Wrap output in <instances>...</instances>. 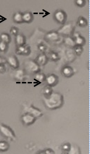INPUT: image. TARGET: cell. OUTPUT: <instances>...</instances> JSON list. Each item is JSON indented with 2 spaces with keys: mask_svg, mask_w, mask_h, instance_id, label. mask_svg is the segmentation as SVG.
<instances>
[{
  "mask_svg": "<svg viewBox=\"0 0 90 154\" xmlns=\"http://www.w3.org/2000/svg\"><path fill=\"white\" fill-rule=\"evenodd\" d=\"M43 100L46 108L50 110H56L62 106L64 97L60 93L53 92L49 96H44Z\"/></svg>",
  "mask_w": 90,
  "mask_h": 154,
  "instance_id": "obj_1",
  "label": "cell"
},
{
  "mask_svg": "<svg viewBox=\"0 0 90 154\" xmlns=\"http://www.w3.org/2000/svg\"><path fill=\"white\" fill-rule=\"evenodd\" d=\"M0 134L4 137L11 141H14L16 139L15 134L12 129L2 123H0Z\"/></svg>",
  "mask_w": 90,
  "mask_h": 154,
  "instance_id": "obj_2",
  "label": "cell"
},
{
  "mask_svg": "<svg viewBox=\"0 0 90 154\" xmlns=\"http://www.w3.org/2000/svg\"><path fill=\"white\" fill-rule=\"evenodd\" d=\"M25 67L26 70L32 73H36L40 71V65L35 61L29 60L25 63Z\"/></svg>",
  "mask_w": 90,
  "mask_h": 154,
  "instance_id": "obj_3",
  "label": "cell"
},
{
  "mask_svg": "<svg viewBox=\"0 0 90 154\" xmlns=\"http://www.w3.org/2000/svg\"><path fill=\"white\" fill-rule=\"evenodd\" d=\"M54 19L56 22L59 24H64L66 21V14L64 11L62 10H59L56 11L54 14Z\"/></svg>",
  "mask_w": 90,
  "mask_h": 154,
  "instance_id": "obj_4",
  "label": "cell"
},
{
  "mask_svg": "<svg viewBox=\"0 0 90 154\" xmlns=\"http://www.w3.org/2000/svg\"><path fill=\"white\" fill-rule=\"evenodd\" d=\"M24 110L25 113H28L33 115L35 118L40 117L43 115L42 112L41 110L38 108H36L32 105L26 106H24Z\"/></svg>",
  "mask_w": 90,
  "mask_h": 154,
  "instance_id": "obj_5",
  "label": "cell"
},
{
  "mask_svg": "<svg viewBox=\"0 0 90 154\" xmlns=\"http://www.w3.org/2000/svg\"><path fill=\"white\" fill-rule=\"evenodd\" d=\"M73 29H74V26H73V24L71 23H68V24H65L63 27L60 28L58 30L57 32L59 34H61L64 35L69 36L73 33Z\"/></svg>",
  "mask_w": 90,
  "mask_h": 154,
  "instance_id": "obj_6",
  "label": "cell"
},
{
  "mask_svg": "<svg viewBox=\"0 0 90 154\" xmlns=\"http://www.w3.org/2000/svg\"><path fill=\"white\" fill-rule=\"evenodd\" d=\"M36 120V118L28 113H25L21 116L22 123L25 125H30L33 124Z\"/></svg>",
  "mask_w": 90,
  "mask_h": 154,
  "instance_id": "obj_7",
  "label": "cell"
},
{
  "mask_svg": "<svg viewBox=\"0 0 90 154\" xmlns=\"http://www.w3.org/2000/svg\"><path fill=\"white\" fill-rule=\"evenodd\" d=\"M45 80L49 86H54L58 83V77L54 74H52L48 76L46 78Z\"/></svg>",
  "mask_w": 90,
  "mask_h": 154,
  "instance_id": "obj_8",
  "label": "cell"
},
{
  "mask_svg": "<svg viewBox=\"0 0 90 154\" xmlns=\"http://www.w3.org/2000/svg\"><path fill=\"white\" fill-rule=\"evenodd\" d=\"M59 34L57 32L52 31L47 33L46 36V38L50 42H56L59 40Z\"/></svg>",
  "mask_w": 90,
  "mask_h": 154,
  "instance_id": "obj_9",
  "label": "cell"
},
{
  "mask_svg": "<svg viewBox=\"0 0 90 154\" xmlns=\"http://www.w3.org/2000/svg\"><path fill=\"white\" fill-rule=\"evenodd\" d=\"M7 62L14 69H17L18 68L19 63L16 56H9L8 57Z\"/></svg>",
  "mask_w": 90,
  "mask_h": 154,
  "instance_id": "obj_10",
  "label": "cell"
},
{
  "mask_svg": "<svg viewBox=\"0 0 90 154\" xmlns=\"http://www.w3.org/2000/svg\"><path fill=\"white\" fill-rule=\"evenodd\" d=\"M30 49L25 45L18 46L17 48L16 53L19 55H28L30 53Z\"/></svg>",
  "mask_w": 90,
  "mask_h": 154,
  "instance_id": "obj_11",
  "label": "cell"
},
{
  "mask_svg": "<svg viewBox=\"0 0 90 154\" xmlns=\"http://www.w3.org/2000/svg\"><path fill=\"white\" fill-rule=\"evenodd\" d=\"M62 73L64 76L69 78L72 76L73 74V68L69 66H66L64 67Z\"/></svg>",
  "mask_w": 90,
  "mask_h": 154,
  "instance_id": "obj_12",
  "label": "cell"
},
{
  "mask_svg": "<svg viewBox=\"0 0 90 154\" xmlns=\"http://www.w3.org/2000/svg\"><path fill=\"white\" fill-rule=\"evenodd\" d=\"M15 42L18 46L24 45L26 42L25 37L22 34H18L16 36Z\"/></svg>",
  "mask_w": 90,
  "mask_h": 154,
  "instance_id": "obj_13",
  "label": "cell"
},
{
  "mask_svg": "<svg viewBox=\"0 0 90 154\" xmlns=\"http://www.w3.org/2000/svg\"><path fill=\"white\" fill-rule=\"evenodd\" d=\"M33 16L32 13L31 12H25L22 14V20L23 22L30 23L33 20Z\"/></svg>",
  "mask_w": 90,
  "mask_h": 154,
  "instance_id": "obj_14",
  "label": "cell"
},
{
  "mask_svg": "<svg viewBox=\"0 0 90 154\" xmlns=\"http://www.w3.org/2000/svg\"><path fill=\"white\" fill-rule=\"evenodd\" d=\"M47 62V57L45 54H41L36 58V62L40 66L44 65Z\"/></svg>",
  "mask_w": 90,
  "mask_h": 154,
  "instance_id": "obj_15",
  "label": "cell"
},
{
  "mask_svg": "<svg viewBox=\"0 0 90 154\" xmlns=\"http://www.w3.org/2000/svg\"><path fill=\"white\" fill-rule=\"evenodd\" d=\"M25 77L24 71L22 69H19L16 70L14 73V77L19 81H22Z\"/></svg>",
  "mask_w": 90,
  "mask_h": 154,
  "instance_id": "obj_16",
  "label": "cell"
},
{
  "mask_svg": "<svg viewBox=\"0 0 90 154\" xmlns=\"http://www.w3.org/2000/svg\"><path fill=\"white\" fill-rule=\"evenodd\" d=\"M75 44L78 46H82L85 44L86 40L83 37H81V36L79 35L77 37L75 38L74 39Z\"/></svg>",
  "mask_w": 90,
  "mask_h": 154,
  "instance_id": "obj_17",
  "label": "cell"
},
{
  "mask_svg": "<svg viewBox=\"0 0 90 154\" xmlns=\"http://www.w3.org/2000/svg\"><path fill=\"white\" fill-rule=\"evenodd\" d=\"M14 22L18 24L22 23V14L21 12H16L13 16Z\"/></svg>",
  "mask_w": 90,
  "mask_h": 154,
  "instance_id": "obj_18",
  "label": "cell"
},
{
  "mask_svg": "<svg viewBox=\"0 0 90 154\" xmlns=\"http://www.w3.org/2000/svg\"><path fill=\"white\" fill-rule=\"evenodd\" d=\"M64 42L66 43V45L69 46H71V47H74V46H76L75 44L74 39L69 36H68L67 37L65 38Z\"/></svg>",
  "mask_w": 90,
  "mask_h": 154,
  "instance_id": "obj_19",
  "label": "cell"
},
{
  "mask_svg": "<svg viewBox=\"0 0 90 154\" xmlns=\"http://www.w3.org/2000/svg\"><path fill=\"white\" fill-rule=\"evenodd\" d=\"M10 145L9 143L5 141H0V151H5L9 148Z\"/></svg>",
  "mask_w": 90,
  "mask_h": 154,
  "instance_id": "obj_20",
  "label": "cell"
},
{
  "mask_svg": "<svg viewBox=\"0 0 90 154\" xmlns=\"http://www.w3.org/2000/svg\"><path fill=\"white\" fill-rule=\"evenodd\" d=\"M0 38H1V41L7 43V44L11 42V37H10L9 35L8 34H5V33L2 34L1 35Z\"/></svg>",
  "mask_w": 90,
  "mask_h": 154,
  "instance_id": "obj_21",
  "label": "cell"
},
{
  "mask_svg": "<svg viewBox=\"0 0 90 154\" xmlns=\"http://www.w3.org/2000/svg\"><path fill=\"white\" fill-rule=\"evenodd\" d=\"M46 78V76H45L44 73H36L35 79L38 82H43L44 80H45Z\"/></svg>",
  "mask_w": 90,
  "mask_h": 154,
  "instance_id": "obj_22",
  "label": "cell"
},
{
  "mask_svg": "<svg viewBox=\"0 0 90 154\" xmlns=\"http://www.w3.org/2000/svg\"><path fill=\"white\" fill-rule=\"evenodd\" d=\"M77 24H78V26L80 27H85L87 25V22L86 19L81 16L78 19Z\"/></svg>",
  "mask_w": 90,
  "mask_h": 154,
  "instance_id": "obj_23",
  "label": "cell"
},
{
  "mask_svg": "<svg viewBox=\"0 0 90 154\" xmlns=\"http://www.w3.org/2000/svg\"><path fill=\"white\" fill-rule=\"evenodd\" d=\"M53 93V90L52 89L51 87L49 86H47L45 87L44 89L43 90V93L44 95V96H48L52 94Z\"/></svg>",
  "mask_w": 90,
  "mask_h": 154,
  "instance_id": "obj_24",
  "label": "cell"
},
{
  "mask_svg": "<svg viewBox=\"0 0 90 154\" xmlns=\"http://www.w3.org/2000/svg\"><path fill=\"white\" fill-rule=\"evenodd\" d=\"M7 49V44L4 42H0V51L5 52Z\"/></svg>",
  "mask_w": 90,
  "mask_h": 154,
  "instance_id": "obj_25",
  "label": "cell"
},
{
  "mask_svg": "<svg viewBox=\"0 0 90 154\" xmlns=\"http://www.w3.org/2000/svg\"><path fill=\"white\" fill-rule=\"evenodd\" d=\"M75 4L78 7H82L86 4V1L84 0H76L75 1Z\"/></svg>",
  "mask_w": 90,
  "mask_h": 154,
  "instance_id": "obj_26",
  "label": "cell"
},
{
  "mask_svg": "<svg viewBox=\"0 0 90 154\" xmlns=\"http://www.w3.org/2000/svg\"><path fill=\"white\" fill-rule=\"evenodd\" d=\"M74 51L77 55L80 56L83 52V49L82 46H77L74 49Z\"/></svg>",
  "mask_w": 90,
  "mask_h": 154,
  "instance_id": "obj_27",
  "label": "cell"
},
{
  "mask_svg": "<svg viewBox=\"0 0 90 154\" xmlns=\"http://www.w3.org/2000/svg\"><path fill=\"white\" fill-rule=\"evenodd\" d=\"M79 149L78 148H77L75 147H72L71 145V148L69 152L70 154H77L79 153Z\"/></svg>",
  "mask_w": 90,
  "mask_h": 154,
  "instance_id": "obj_28",
  "label": "cell"
},
{
  "mask_svg": "<svg viewBox=\"0 0 90 154\" xmlns=\"http://www.w3.org/2000/svg\"><path fill=\"white\" fill-rule=\"evenodd\" d=\"M70 148H71V145L69 143L64 144V145H63L62 147L63 150L65 151H67L68 152L69 151Z\"/></svg>",
  "mask_w": 90,
  "mask_h": 154,
  "instance_id": "obj_29",
  "label": "cell"
},
{
  "mask_svg": "<svg viewBox=\"0 0 90 154\" xmlns=\"http://www.w3.org/2000/svg\"><path fill=\"white\" fill-rule=\"evenodd\" d=\"M50 58L53 60H56L59 59V56L57 53L52 52L50 54Z\"/></svg>",
  "mask_w": 90,
  "mask_h": 154,
  "instance_id": "obj_30",
  "label": "cell"
},
{
  "mask_svg": "<svg viewBox=\"0 0 90 154\" xmlns=\"http://www.w3.org/2000/svg\"><path fill=\"white\" fill-rule=\"evenodd\" d=\"M19 29L15 27H13L11 30V32L14 35L16 36L18 34Z\"/></svg>",
  "mask_w": 90,
  "mask_h": 154,
  "instance_id": "obj_31",
  "label": "cell"
},
{
  "mask_svg": "<svg viewBox=\"0 0 90 154\" xmlns=\"http://www.w3.org/2000/svg\"><path fill=\"white\" fill-rule=\"evenodd\" d=\"M5 67L3 64L0 65V73H3L5 71Z\"/></svg>",
  "mask_w": 90,
  "mask_h": 154,
  "instance_id": "obj_32",
  "label": "cell"
},
{
  "mask_svg": "<svg viewBox=\"0 0 90 154\" xmlns=\"http://www.w3.org/2000/svg\"><path fill=\"white\" fill-rule=\"evenodd\" d=\"M38 49L39 50H40L41 52H44L46 49V48L44 45L41 44L39 46Z\"/></svg>",
  "mask_w": 90,
  "mask_h": 154,
  "instance_id": "obj_33",
  "label": "cell"
},
{
  "mask_svg": "<svg viewBox=\"0 0 90 154\" xmlns=\"http://www.w3.org/2000/svg\"><path fill=\"white\" fill-rule=\"evenodd\" d=\"M44 152H45V154H54V153H55V152L52 149H46V150H45Z\"/></svg>",
  "mask_w": 90,
  "mask_h": 154,
  "instance_id": "obj_34",
  "label": "cell"
},
{
  "mask_svg": "<svg viewBox=\"0 0 90 154\" xmlns=\"http://www.w3.org/2000/svg\"><path fill=\"white\" fill-rule=\"evenodd\" d=\"M5 62V60L3 58H2V57H0V65L3 64Z\"/></svg>",
  "mask_w": 90,
  "mask_h": 154,
  "instance_id": "obj_35",
  "label": "cell"
}]
</instances>
